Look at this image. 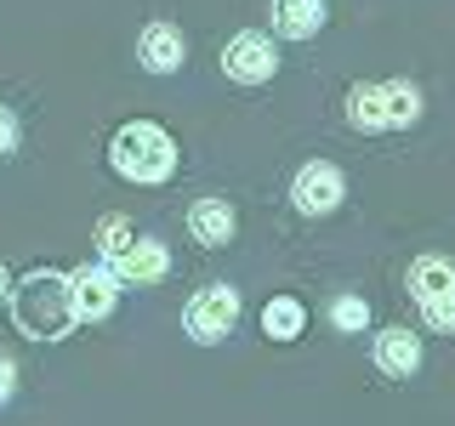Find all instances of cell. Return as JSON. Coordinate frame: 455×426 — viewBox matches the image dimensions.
<instances>
[{"mask_svg":"<svg viewBox=\"0 0 455 426\" xmlns=\"http://www.w3.org/2000/svg\"><path fill=\"white\" fill-rule=\"evenodd\" d=\"M364 319H370V307L359 302V296H341V302L331 307V324H336V330H364Z\"/></svg>","mask_w":455,"mask_h":426,"instance_id":"18","label":"cell"},{"mask_svg":"<svg viewBox=\"0 0 455 426\" xmlns=\"http://www.w3.org/2000/svg\"><path fill=\"white\" fill-rule=\"evenodd\" d=\"M341 193H347V182H341V170L331 160L302 165V170H296V182H291V199H296L302 217H331V210L341 205Z\"/></svg>","mask_w":455,"mask_h":426,"instance_id":"5","label":"cell"},{"mask_svg":"<svg viewBox=\"0 0 455 426\" xmlns=\"http://www.w3.org/2000/svg\"><path fill=\"white\" fill-rule=\"evenodd\" d=\"M137 57L148 75H171V68H182V57H188V40H182V28L171 23H148L137 40Z\"/></svg>","mask_w":455,"mask_h":426,"instance_id":"8","label":"cell"},{"mask_svg":"<svg viewBox=\"0 0 455 426\" xmlns=\"http://www.w3.org/2000/svg\"><path fill=\"white\" fill-rule=\"evenodd\" d=\"M12 392H18V364L0 359V404H12Z\"/></svg>","mask_w":455,"mask_h":426,"instance_id":"20","label":"cell"},{"mask_svg":"<svg viewBox=\"0 0 455 426\" xmlns=\"http://www.w3.org/2000/svg\"><path fill=\"white\" fill-rule=\"evenodd\" d=\"M182 324H188L194 341H222L239 324V290H234V284H205V290H194Z\"/></svg>","mask_w":455,"mask_h":426,"instance_id":"3","label":"cell"},{"mask_svg":"<svg viewBox=\"0 0 455 426\" xmlns=\"http://www.w3.org/2000/svg\"><path fill=\"white\" fill-rule=\"evenodd\" d=\"M421 120V91L410 80L381 85V131H404V125Z\"/></svg>","mask_w":455,"mask_h":426,"instance_id":"12","label":"cell"},{"mask_svg":"<svg viewBox=\"0 0 455 426\" xmlns=\"http://www.w3.org/2000/svg\"><path fill=\"white\" fill-rule=\"evenodd\" d=\"M421 319H427V330H455V290L450 296H433V302H421Z\"/></svg>","mask_w":455,"mask_h":426,"instance_id":"17","label":"cell"},{"mask_svg":"<svg viewBox=\"0 0 455 426\" xmlns=\"http://www.w3.org/2000/svg\"><path fill=\"white\" fill-rule=\"evenodd\" d=\"M347 120L359 131H381V85H353L347 91Z\"/></svg>","mask_w":455,"mask_h":426,"instance_id":"16","label":"cell"},{"mask_svg":"<svg viewBox=\"0 0 455 426\" xmlns=\"http://www.w3.org/2000/svg\"><path fill=\"white\" fill-rule=\"evenodd\" d=\"M450 290H455V262H444V256L410 262V296L416 302H433V296H450Z\"/></svg>","mask_w":455,"mask_h":426,"instance_id":"13","label":"cell"},{"mask_svg":"<svg viewBox=\"0 0 455 426\" xmlns=\"http://www.w3.org/2000/svg\"><path fill=\"white\" fill-rule=\"evenodd\" d=\"M0 302H12V273L0 267Z\"/></svg>","mask_w":455,"mask_h":426,"instance_id":"21","label":"cell"},{"mask_svg":"<svg viewBox=\"0 0 455 426\" xmlns=\"http://www.w3.org/2000/svg\"><path fill=\"white\" fill-rule=\"evenodd\" d=\"M18 114H12L6 103H0V160H12V154H18Z\"/></svg>","mask_w":455,"mask_h":426,"instance_id":"19","label":"cell"},{"mask_svg":"<svg viewBox=\"0 0 455 426\" xmlns=\"http://www.w3.org/2000/svg\"><path fill=\"white\" fill-rule=\"evenodd\" d=\"M132 222H125V217H103V222H97V262H103V267H114V262H120V256H125V245H132Z\"/></svg>","mask_w":455,"mask_h":426,"instance_id":"15","label":"cell"},{"mask_svg":"<svg viewBox=\"0 0 455 426\" xmlns=\"http://www.w3.org/2000/svg\"><path fill=\"white\" fill-rule=\"evenodd\" d=\"M302 324H307V307L296 302V296H274V302L262 307V330L274 335V341H296V335H302Z\"/></svg>","mask_w":455,"mask_h":426,"instance_id":"14","label":"cell"},{"mask_svg":"<svg viewBox=\"0 0 455 426\" xmlns=\"http://www.w3.org/2000/svg\"><path fill=\"white\" fill-rule=\"evenodd\" d=\"M188 233L199 239V245H228V239L239 233V217H234V205L228 199H199V205L188 210Z\"/></svg>","mask_w":455,"mask_h":426,"instance_id":"9","label":"cell"},{"mask_svg":"<svg viewBox=\"0 0 455 426\" xmlns=\"http://www.w3.org/2000/svg\"><path fill=\"white\" fill-rule=\"evenodd\" d=\"M108 165L120 170L125 182H142V188H154V182H165L171 170H177V142H171L154 120H132L120 125L108 142Z\"/></svg>","mask_w":455,"mask_h":426,"instance_id":"2","label":"cell"},{"mask_svg":"<svg viewBox=\"0 0 455 426\" xmlns=\"http://www.w3.org/2000/svg\"><path fill=\"white\" fill-rule=\"evenodd\" d=\"M376 369H387V375H416L421 369V341L410 330H381L376 335Z\"/></svg>","mask_w":455,"mask_h":426,"instance_id":"11","label":"cell"},{"mask_svg":"<svg viewBox=\"0 0 455 426\" xmlns=\"http://www.w3.org/2000/svg\"><path fill=\"white\" fill-rule=\"evenodd\" d=\"M274 68H279V51H274V40L256 35V28H245V35H234V40L222 46V75L239 80V85L274 80Z\"/></svg>","mask_w":455,"mask_h":426,"instance_id":"4","label":"cell"},{"mask_svg":"<svg viewBox=\"0 0 455 426\" xmlns=\"http://www.w3.org/2000/svg\"><path fill=\"white\" fill-rule=\"evenodd\" d=\"M12 319H18V330L28 341H63L75 330V290H68V273H52V267H40V273H28L12 284Z\"/></svg>","mask_w":455,"mask_h":426,"instance_id":"1","label":"cell"},{"mask_svg":"<svg viewBox=\"0 0 455 426\" xmlns=\"http://www.w3.org/2000/svg\"><path fill=\"white\" fill-rule=\"evenodd\" d=\"M68 290H75V319H80V324L108 319L114 302H120V279H114L103 262H85V267H75V273H68Z\"/></svg>","mask_w":455,"mask_h":426,"instance_id":"6","label":"cell"},{"mask_svg":"<svg viewBox=\"0 0 455 426\" xmlns=\"http://www.w3.org/2000/svg\"><path fill=\"white\" fill-rule=\"evenodd\" d=\"M120 284H160L165 273H171V256H165V245L160 239H132L125 245V256L108 267Z\"/></svg>","mask_w":455,"mask_h":426,"instance_id":"7","label":"cell"},{"mask_svg":"<svg viewBox=\"0 0 455 426\" xmlns=\"http://www.w3.org/2000/svg\"><path fill=\"white\" fill-rule=\"evenodd\" d=\"M324 28V0H274V35L313 40Z\"/></svg>","mask_w":455,"mask_h":426,"instance_id":"10","label":"cell"}]
</instances>
